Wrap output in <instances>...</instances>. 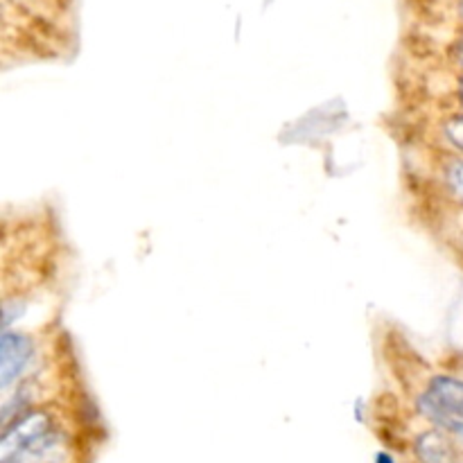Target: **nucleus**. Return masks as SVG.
I'll list each match as a JSON object with an SVG mask.
<instances>
[{
  "mask_svg": "<svg viewBox=\"0 0 463 463\" xmlns=\"http://www.w3.org/2000/svg\"><path fill=\"white\" fill-rule=\"evenodd\" d=\"M420 410L439 428L450 430L463 439V383L455 378H437L425 396Z\"/></svg>",
  "mask_w": 463,
  "mask_h": 463,
  "instance_id": "f257e3e1",
  "label": "nucleus"
},
{
  "mask_svg": "<svg viewBox=\"0 0 463 463\" xmlns=\"http://www.w3.org/2000/svg\"><path fill=\"white\" fill-rule=\"evenodd\" d=\"M52 432V423L45 414H30L25 419L16 420L7 432L3 434V443H0V459L7 461L9 457L16 455L25 446H30L36 439L45 437Z\"/></svg>",
  "mask_w": 463,
  "mask_h": 463,
  "instance_id": "f03ea898",
  "label": "nucleus"
},
{
  "mask_svg": "<svg viewBox=\"0 0 463 463\" xmlns=\"http://www.w3.org/2000/svg\"><path fill=\"white\" fill-rule=\"evenodd\" d=\"M32 342L25 335L5 333L3 335V362H0V378H3V389H9V384L16 383L23 375L25 366L30 364L32 357Z\"/></svg>",
  "mask_w": 463,
  "mask_h": 463,
  "instance_id": "7ed1b4c3",
  "label": "nucleus"
},
{
  "mask_svg": "<svg viewBox=\"0 0 463 463\" xmlns=\"http://www.w3.org/2000/svg\"><path fill=\"white\" fill-rule=\"evenodd\" d=\"M419 452L423 457V461L428 463H450V452H448L446 443L439 437H434V434L420 439Z\"/></svg>",
  "mask_w": 463,
  "mask_h": 463,
  "instance_id": "20e7f679",
  "label": "nucleus"
},
{
  "mask_svg": "<svg viewBox=\"0 0 463 463\" xmlns=\"http://www.w3.org/2000/svg\"><path fill=\"white\" fill-rule=\"evenodd\" d=\"M448 136H450V140L457 145V147L463 149V116L448 125Z\"/></svg>",
  "mask_w": 463,
  "mask_h": 463,
  "instance_id": "39448f33",
  "label": "nucleus"
},
{
  "mask_svg": "<svg viewBox=\"0 0 463 463\" xmlns=\"http://www.w3.org/2000/svg\"><path fill=\"white\" fill-rule=\"evenodd\" d=\"M450 185L455 190V194H459L463 199V163H457L450 170Z\"/></svg>",
  "mask_w": 463,
  "mask_h": 463,
  "instance_id": "423d86ee",
  "label": "nucleus"
},
{
  "mask_svg": "<svg viewBox=\"0 0 463 463\" xmlns=\"http://www.w3.org/2000/svg\"><path fill=\"white\" fill-rule=\"evenodd\" d=\"M459 59H461V63H463V39H461V43H459Z\"/></svg>",
  "mask_w": 463,
  "mask_h": 463,
  "instance_id": "0eeeda50",
  "label": "nucleus"
},
{
  "mask_svg": "<svg viewBox=\"0 0 463 463\" xmlns=\"http://www.w3.org/2000/svg\"><path fill=\"white\" fill-rule=\"evenodd\" d=\"M461 98H463V84H461Z\"/></svg>",
  "mask_w": 463,
  "mask_h": 463,
  "instance_id": "6e6552de",
  "label": "nucleus"
},
{
  "mask_svg": "<svg viewBox=\"0 0 463 463\" xmlns=\"http://www.w3.org/2000/svg\"><path fill=\"white\" fill-rule=\"evenodd\" d=\"M461 12H463V5H461Z\"/></svg>",
  "mask_w": 463,
  "mask_h": 463,
  "instance_id": "1a4fd4ad",
  "label": "nucleus"
}]
</instances>
